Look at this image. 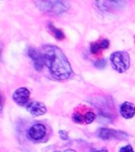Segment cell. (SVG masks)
<instances>
[{
    "instance_id": "9a60e30c",
    "label": "cell",
    "mask_w": 135,
    "mask_h": 152,
    "mask_svg": "<svg viewBox=\"0 0 135 152\" xmlns=\"http://www.w3.org/2000/svg\"><path fill=\"white\" fill-rule=\"evenodd\" d=\"M93 152H108L107 149H99V150H94Z\"/></svg>"
},
{
    "instance_id": "52a82bcc",
    "label": "cell",
    "mask_w": 135,
    "mask_h": 152,
    "mask_svg": "<svg viewBox=\"0 0 135 152\" xmlns=\"http://www.w3.org/2000/svg\"><path fill=\"white\" fill-rule=\"evenodd\" d=\"M27 110L32 114L33 116H41L46 114V105L39 101H33L27 105Z\"/></svg>"
},
{
    "instance_id": "7a4b0ae2",
    "label": "cell",
    "mask_w": 135,
    "mask_h": 152,
    "mask_svg": "<svg viewBox=\"0 0 135 152\" xmlns=\"http://www.w3.org/2000/svg\"><path fill=\"white\" fill-rule=\"evenodd\" d=\"M111 64L118 72H125L130 68V56L127 52L117 51L110 56Z\"/></svg>"
},
{
    "instance_id": "7c38bea8",
    "label": "cell",
    "mask_w": 135,
    "mask_h": 152,
    "mask_svg": "<svg viewBox=\"0 0 135 152\" xmlns=\"http://www.w3.org/2000/svg\"><path fill=\"white\" fill-rule=\"evenodd\" d=\"M119 152H134V150H133L131 146L128 145V146H126V147L121 148L120 150H119Z\"/></svg>"
},
{
    "instance_id": "8fae6325",
    "label": "cell",
    "mask_w": 135,
    "mask_h": 152,
    "mask_svg": "<svg viewBox=\"0 0 135 152\" xmlns=\"http://www.w3.org/2000/svg\"><path fill=\"white\" fill-rule=\"evenodd\" d=\"M48 30L50 31V33L57 38V40H63L65 38V35H64V33L62 32V30L56 28L52 23L48 24Z\"/></svg>"
},
{
    "instance_id": "6da1fadb",
    "label": "cell",
    "mask_w": 135,
    "mask_h": 152,
    "mask_svg": "<svg viewBox=\"0 0 135 152\" xmlns=\"http://www.w3.org/2000/svg\"><path fill=\"white\" fill-rule=\"evenodd\" d=\"M40 51L44 65L55 78L65 80L71 75V66L60 48L56 45H44Z\"/></svg>"
},
{
    "instance_id": "8992f818",
    "label": "cell",
    "mask_w": 135,
    "mask_h": 152,
    "mask_svg": "<svg viewBox=\"0 0 135 152\" xmlns=\"http://www.w3.org/2000/svg\"><path fill=\"white\" fill-rule=\"evenodd\" d=\"M13 100L16 102L20 106H24L28 103L29 98H30V91L25 88V87H21L17 89L15 92L13 93Z\"/></svg>"
},
{
    "instance_id": "277c9868",
    "label": "cell",
    "mask_w": 135,
    "mask_h": 152,
    "mask_svg": "<svg viewBox=\"0 0 135 152\" xmlns=\"http://www.w3.org/2000/svg\"><path fill=\"white\" fill-rule=\"evenodd\" d=\"M98 136L102 139L108 140V139H125L128 137L127 134L120 132V131H116L113 129H108V128H101L98 131Z\"/></svg>"
},
{
    "instance_id": "4fadbf2b",
    "label": "cell",
    "mask_w": 135,
    "mask_h": 152,
    "mask_svg": "<svg viewBox=\"0 0 135 152\" xmlns=\"http://www.w3.org/2000/svg\"><path fill=\"white\" fill-rule=\"evenodd\" d=\"M59 135H60V137L64 140H67L69 139V136H68V133L66 131H59Z\"/></svg>"
},
{
    "instance_id": "3957f363",
    "label": "cell",
    "mask_w": 135,
    "mask_h": 152,
    "mask_svg": "<svg viewBox=\"0 0 135 152\" xmlns=\"http://www.w3.org/2000/svg\"><path fill=\"white\" fill-rule=\"evenodd\" d=\"M36 5L44 12L59 14L68 10L69 3L66 1H37Z\"/></svg>"
},
{
    "instance_id": "5b68a950",
    "label": "cell",
    "mask_w": 135,
    "mask_h": 152,
    "mask_svg": "<svg viewBox=\"0 0 135 152\" xmlns=\"http://www.w3.org/2000/svg\"><path fill=\"white\" fill-rule=\"evenodd\" d=\"M46 134V126L41 124H37L33 125L28 131V135L31 137L33 140L35 141H40L42 140Z\"/></svg>"
},
{
    "instance_id": "5bb4252c",
    "label": "cell",
    "mask_w": 135,
    "mask_h": 152,
    "mask_svg": "<svg viewBox=\"0 0 135 152\" xmlns=\"http://www.w3.org/2000/svg\"><path fill=\"white\" fill-rule=\"evenodd\" d=\"M56 152H75L72 149H66V150H62V151H56Z\"/></svg>"
},
{
    "instance_id": "ba28073f",
    "label": "cell",
    "mask_w": 135,
    "mask_h": 152,
    "mask_svg": "<svg viewBox=\"0 0 135 152\" xmlns=\"http://www.w3.org/2000/svg\"><path fill=\"white\" fill-rule=\"evenodd\" d=\"M28 54H29V57L33 59V65L35 67V69L38 70V71H41L43 69L44 65V59H43V56H42L41 51L36 50L33 48H31L29 49Z\"/></svg>"
},
{
    "instance_id": "9c48e42d",
    "label": "cell",
    "mask_w": 135,
    "mask_h": 152,
    "mask_svg": "<svg viewBox=\"0 0 135 152\" xmlns=\"http://www.w3.org/2000/svg\"><path fill=\"white\" fill-rule=\"evenodd\" d=\"M120 114L125 119H131L135 115V106L131 102H124L120 107Z\"/></svg>"
},
{
    "instance_id": "30bf717a",
    "label": "cell",
    "mask_w": 135,
    "mask_h": 152,
    "mask_svg": "<svg viewBox=\"0 0 135 152\" xmlns=\"http://www.w3.org/2000/svg\"><path fill=\"white\" fill-rule=\"evenodd\" d=\"M109 47V41L107 39H101L97 42H94L91 45V52L92 54H98L103 49H107Z\"/></svg>"
}]
</instances>
